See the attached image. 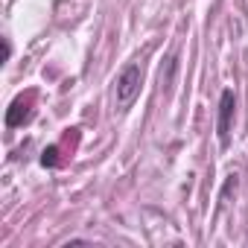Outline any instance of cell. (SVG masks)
I'll return each instance as SVG.
<instances>
[{
    "label": "cell",
    "mask_w": 248,
    "mask_h": 248,
    "mask_svg": "<svg viewBox=\"0 0 248 248\" xmlns=\"http://www.w3.org/2000/svg\"><path fill=\"white\" fill-rule=\"evenodd\" d=\"M140 88H143V70L140 64H126L117 76V108L126 111L132 108V102L140 96Z\"/></svg>",
    "instance_id": "6da1fadb"
},
{
    "label": "cell",
    "mask_w": 248,
    "mask_h": 248,
    "mask_svg": "<svg viewBox=\"0 0 248 248\" xmlns=\"http://www.w3.org/2000/svg\"><path fill=\"white\" fill-rule=\"evenodd\" d=\"M233 105H236V96L231 88L222 91V99H219V123H216V132H219V146L225 149L231 143V120H233Z\"/></svg>",
    "instance_id": "7a4b0ae2"
},
{
    "label": "cell",
    "mask_w": 248,
    "mask_h": 248,
    "mask_svg": "<svg viewBox=\"0 0 248 248\" xmlns=\"http://www.w3.org/2000/svg\"><path fill=\"white\" fill-rule=\"evenodd\" d=\"M30 117H32V108H30V105H24V99H15V102H12V108L6 111V126H9V129L24 126Z\"/></svg>",
    "instance_id": "3957f363"
},
{
    "label": "cell",
    "mask_w": 248,
    "mask_h": 248,
    "mask_svg": "<svg viewBox=\"0 0 248 248\" xmlns=\"http://www.w3.org/2000/svg\"><path fill=\"white\" fill-rule=\"evenodd\" d=\"M41 164L44 167H59V146H47L41 152Z\"/></svg>",
    "instance_id": "277c9868"
}]
</instances>
